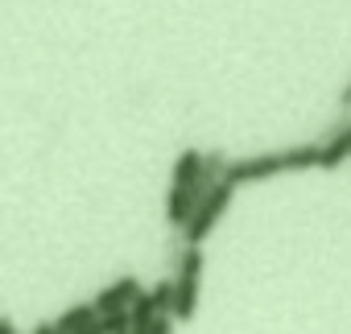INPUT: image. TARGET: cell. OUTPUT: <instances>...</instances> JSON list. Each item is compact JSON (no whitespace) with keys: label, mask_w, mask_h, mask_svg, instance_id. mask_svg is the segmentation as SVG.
I'll list each match as a JSON object with an SVG mask.
<instances>
[{"label":"cell","mask_w":351,"mask_h":334,"mask_svg":"<svg viewBox=\"0 0 351 334\" xmlns=\"http://www.w3.org/2000/svg\"><path fill=\"white\" fill-rule=\"evenodd\" d=\"M232 194H236V186H232V182H219L215 190H207V194L199 198V207L191 211V219H186V227H182V240L203 248V240H207V235L219 227V219L228 215V207H232Z\"/></svg>","instance_id":"7a4b0ae2"},{"label":"cell","mask_w":351,"mask_h":334,"mask_svg":"<svg viewBox=\"0 0 351 334\" xmlns=\"http://www.w3.org/2000/svg\"><path fill=\"white\" fill-rule=\"evenodd\" d=\"M91 318H99V313H95V305H91V301H83V305H71V309H62L54 326H58L62 334H79V330H83Z\"/></svg>","instance_id":"30bf717a"},{"label":"cell","mask_w":351,"mask_h":334,"mask_svg":"<svg viewBox=\"0 0 351 334\" xmlns=\"http://www.w3.org/2000/svg\"><path fill=\"white\" fill-rule=\"evenodd\" d=\"M322 153H318V170H339V165L351 157V120H339L322 132Z\"/></svg>","instance_id":"277c9868"},{"label":"cell","mask_w":351,"mask_h":334,"mask_svg":"<svg viewBox=\"0 0 351 334\" xmlns=\"http://www.w3.org/2000/svg\"><path fill=\"white\" fill-rule=\"evenodd\" d=\"M0 334H17V330H13V322H9V318H0Z\"/></svg>","instance_id":"9a60e30c"},{"label":"cell","mask_w":351,"mask_h":334,"mask_svg":"<svg viewBox=\"0 0 351 334\" xmlns=\"http://www.w3.org/2000/svg\"><path fill=\"white\" fill-rule=\"evenodd\" d=\"M169 330H173V318H169V313L153 318V326H149V334H169Z\"/></svg>","instance_id":"7c38bea8"},{"label":"cell","mask_w":351,"mask_h":334,"mask_svg":"<svg viewBox=\"0 0 351 334\" xmlns=\"http://www.w3.org/2000/svg\"><path fill=\"white\" fill-rule=\"evenodd\" d=\"M136 293H141V281H136L132 272H124V277H116L112 285H104L91 305H95V313H116V309H128Z\"/></svg>","instance_id":"5b68a950"},{"label":"cell","mask_w":351,"mask_h":334,"mask_svg":"<svg viewBox=\"0 0 351 334\" xmlns=\"http://www.w3.org/2000/svg\"><path fill=\"white\" fill-rule=\"evenodd\" d=\"M199 281H203V248L186 244L173 268V322H191L199 313Z\"/></svg>","instance_id":"6da1fadb"},{"label":"cell","mask_w":351,"mask_h":334,"mask_svg":"<svg viewBox=\"0 0 351 334\" xmlns=\"http://www.w3.org/2000/svg\"><path fill=\"white\" fill-rule=\"evenodd\" d=\"M199 170H203V153L199 149H182L173 161V186H195L199 190Z\"/></svg>","instance_id":"ba28073f"},{"label":"cell","mask_w":351,"mask_h":334,"mask_svg":"<svg viewBox=\"0 0 351 334\" xmlns=\"http://www.w3.org/2000/svg\"><path fill=\"white\" fill-rule=\"evenodd\" d=\"M277 174H285V157H281V153H256V157L228 161L223 182H232V186H252V182L277 178Z\"/></svg>","instance_id":"3957f363"},{"label":"cell","mask_w":351,"mask_h":334,"mask_svg":"<svg viewBox=\"0 0 351 334\" xmlns=\"http://www.w3.org/2000/svg\"><path fill=\"white\" fill-rule=\"evenodd\" d=\"M339 107H343V112H351V83L339 91Z\"/></svg>","instance_id":"4fadbf2b"},{"label":"cell","mask_w":351,"mask_h":334,"mask_svg":"<svg viewBox=\"0 0 351 334\" xmlns=\"http://www.w3.org/2000/svg\"><path fill=\"white\" fill-rule=\"evenodd\" d=\"M199 198H203V194H199L195 186H169V194H165V223L182 231L186 219H191V211L199 207Z\"/></svg>","instance_id":"8992f818"},{"label":"cell","mask_w":351,"mask_h":334,"mask_svg":"<svg viewBox=\"0 0 351 334\" xmlns=\"http://www.w3.org/2000/svg\"><path fill=\"white\" fill-rule=\"evenodd\" d=\"M153 318H161L157 297H153L149 289H141V293L132 297V305H128V330H149V326H153Z\"/></svg>","instance_id":"52a82bcc"},{"label":"cell","mask_w":351,"mask_h":334,"mask_svg":"<svg viewBox=\"0 0 351 334\" xmlns=\"http://www.w3.org/2000/svg\"><path fill=\"white\" fill-rule=\"evenodd\" d=\"M124 334H128V330H124Z\"/></svg>","instance_id":"2e32d148"},{"label":"cell","mask_w":351,"mask_h":334,"mask_svg":"<svg viewBox=\"0 0 351 334\" xmlns=\"http://www.w3.org/2000/svg\"><path fill=\"white\" fill-rule=\"evenodd\" d=\"M34 334H62V330H58V326H54V322H42V326H38V330H34Z\"/></svg>","instance_id":"5bb4252c"},{"label":"cell","mask_w":351,"mask_h":334,"mask_svg":"<svg viewBox=\"0 0 351 334\" xmlns=\"http://www.w3.org/2000/svg\"><path fill=\"white\" fill-rule=\"evenodd\" d=\"M149 293L157 297V309H161V313H173V281H165V277H161Z\"/></svg>","instance_id":"8fae6325"},{"label":"cell","mask_w":351,"mask_h":334,"mask_svg":"<svg viewBox=\"0 0 351 334\" xmlns=\"http://www.w3.org/2000/svg\"><path fill=\"white\" fill-rule=\"evenodd\" d=\"M223 174H228V157H223L219 149H211V153H203V170H199V194H207V190H215V186L223 182Z\"/></svg>","instance_id":"9c48e42d"}]
</instances>
